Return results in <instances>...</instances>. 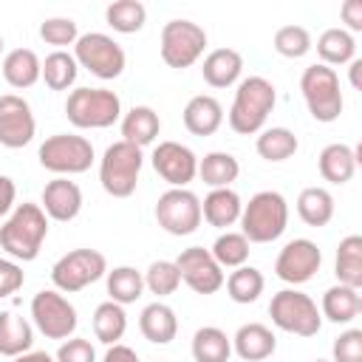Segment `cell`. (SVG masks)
<instances>
[{"instance_id":"1","label":"cell","mask_w":362,"mask_h":362,"mask_svg":"<svg viewBox=\"0 0 362 362\" xmlns=\"http://www.w3.org/2000/svg\"><path fill=\"white\" fill-rule=\"evenodd\" d=\"M48 238V215L42 212L40 204H17L6 223L0 226V246L6 249L8 257L14 260H37L42 243Z\"/></svg>"},{"instance_id":"2","label":"cell","mask_w":362,"mask_h":362,"mask_svg":"<svg viewBox=\"0 0 362 362\" xmlns=\"http://www.w3.org/2000/svg\"><path fill=\"white\" fill-rule=\"evenodd\" d=\"M277 105V90L266 76H246L235 88L229 107V127L238 136H255L263 130L269 113Z\"/></svg>"},{"instance_id":"3","label":"cell","mask_w":362,"mask_h":362,"mask_svg":"<svg viewBox=\"0 0 362 362\" xmlns=\"http://www.w3.org/2000/svg\"><path fill=\"white\" fill-rule=\"evenodd\" d=\"M288 226V201L277 189H260L243 204L240 235L249 243H272Z\"/></svg>"},{"instance_id":"4","label":"cell","mask_w":362,"mask_h":362,"mask_svg":"<svg viewBox=\"0 0 362 362\" xmlns=\"http://www.w3.org/2000/svg\"><path fill=\"white\" fill-rule=\"evenodd\" d=\"M65 116L79 130H105L122 119V99L107 88H74L65 99Z\"/></svg>"},{"instance_id":"5","label":"cell","mask_w":362,"mask_h":362,"mask_svg":"<svg viewBox=\"0 0 362 362\" xmlns=\"http://www.w3.org/2000/svg\"><path fill=\"white\" fill-rule=\"evenodd\" d=\"M141 164H144L141 147H136L130 141H122V139L113 141L99 158V184H102V189L113 198H130L136 192Z\"/></svg>"},{"instance_id":"6","label":"cell","mask_w":362,"mask_h":362,"mask_svg":"<svg viewBox=\"0 0 362 362\" xmlns=\"http://www.w3.org/2000/svg\"><path fill=\"white\" fill-rule=\"evenodd\" d=\"M300 90H303V99H305V107L308 113L322 122V124H331L342 116V107H345V99H342V88H339V76L334 68L322 65V62H314L303 71L300 76Z\"/></svg>"},{"instance_id":"7","label":"cell","mask_w":362,"mask_h":362,"mask_svg":"<svg viewBox=\"0 0 362 362\" xmlns=\"http://www.w3.org/2000/svg\"><path fill=\"white\" fill-rule=\"evenodd\" d=\"M37 158L40 164L54 173V175H79V173H88L96 153H93V144L85 139V136H76V133H54L48 136L40 150H37Z\"/></svg>"},{"instance_id":"8","label":"cell","mask_w":362,"mask_h":362,"mask_svg":"<svg viewBox=\"0 0 362 362\" xmlns=\"http://www.w3.org/2000/svg\"><path fill=\"white\" fill-rule=\"evenodd\" d=\"M269 317L280 331L294 337H314L322 328L317 303L300 288H280L269 303Z\"/></svg>"},{"instance_id":"9","label":"cell","mask_w":362,"mask_h":362,"mask_svg":"<svg viewBox=\"0 0 362 362\" xmlns=\"http://www.w3.org/2000/svg\"><path fill=\"white\" fill-rule=\"evenodd\" d=\"M74 59L79 68L90 71L96 79H105V82L122 76L127 65L124 48L110 34H102V31L79 34V40L74 42Z\"/></svg>"},{"instance_id":"10","label":"cell","mask_w":362,"mask_h":362,"mask_svg":"<svg viewBox=\"0 0 362 362\" xmlns=\"http://www.w3.org/2000/svg\"><path fill=\"white\" fill-rule=\"evenodd\" d=\"M107 274V257L99 249H71L51 266V283L62 294H76Z\"/></svg>"},{"instance_id":"11","label":"cell","mask_w":362,"mask_h":362,"mask_svg":"<svg viewBox=\"0 0 362 362\" xmlns=\"http://www.w3.org/2000/svg\"><path fill=\"white\" fill-rule=\"evenodd\" d=\"M204 48H206V31L198 23H192V20L164 23L158 51H161V59L167 68L184 71V68L195 65L204 57Z\"/></svg>"},{"instance_id":"12","label":"cell","mask_w":362,"mask_h":362,"mask_svg":"<svg viewBox=\"0 0 362 362\" xmlns=\"http://www.w3.org/2000/svg\"><path fill=\"white\" fill-rule=\"evenodd\" d=\"M31 320L45 339H71L79 325L76 308L57 288H42L31 297Z\"/></svg>"},{"instance_id":"13","label":"cell","mask_w":362,"mask_h":362,"mask_svg":"<svg viewBox=\"0 0 362 362\" xmlns=\"http://www.w3.org/2000/svg\"><path fill=\"white\" fill-rule=\"evenodd\" d=\"M156 221L167 235L184 238L201 226V198L187 187H170L156 201Z\"/></svg>"},{"instance_id":"14","label":"cell","mask_w":362,"mask_h":362,"mask_svg":"<svg viewBox=\"0 0 362 362\" xmlns=\"http://www.w3.org/2000/svg\"><path fill=\"white\" fill-rule=\"evenodd\" d=\"M322 266V252L314 240L308 238H294L288 240L280 252H277V260H274V274L288 283L291 288L294 286H303L308 283Z\"/></svg>"},{"instance_id":"15","label":"cell","mask_w":362,"mask_h":362,"mask_svg":"<svg viewBox=\"0 0 362 362\" xmlns=\"http://www.w3.org/2000/svg\"><path fill=\"white\" fill-rule=\"evenodd\" d=\"M175 266L181 272V283H187L195 294H215L223 288V269L215 263V257L209 255V249L204 246H189L181 249V255L175 257Z\"/></svg>"},{"instance_id":"16","label":"cell","mask_w":362,"mask_h":362,"mask_svg":"<svg viewBox=\"0 0 362 362\" xmlns=\"http://www.w3.org/2000/svg\"><path fill=\"white\" fill-rule=\"evenodd\" d=\"M37 133V119L31 105L17 93L0 96V144L8 150L25 147Z\"/></svg>"},{"instance_id":"17","label":"cell","mask_w":362,"mask_h":362,"mask_svg":"<svg viewBox=\"0 0 362 362\" xmlns=\"http://www.w3.org/2000/svg\"><path fill=\"white\" fill-rule=\"evenodd\" d=\"M150 161H153V170L170 187H178V189L192 184L198 175V156L181 141H158Z\"/></svg>"},{"instance_id":"18","label":"cell","mask_w":362,"mask_h":362,"mask_svg":"<svg viewBox=\"0 0 362 362\" xmlns=\"http://www.w3.org/2000/svg\"><path fill=\"white\" fill-rule=\"evenodd\" d=\"M40 206H42V212H45L51 221L68 223V221H74V218L79 215V209H82V189H79L76 181L57 175L54 181H48V184L42 187Z\"/></svg>"},{"instance_id":"19","label":"cell","mask_w":362,"mask_h":362,"mask_svg":"<svg viewBox=\"0 0 362 362\" xmlns=\"http://www.w3.org/2000/svg\"><path fill=\"white\" fill-rule=\"evenodd\" d=\"M277 337L263 322H246L232 337V354H238L243 362H263L274 354Z\"/></svg>"},{"instance_id":"20","label":"cell","mask_w":362,"mask_h":362,"mask_svg":"<svg viewBox=\"0 0 362 362\" xmlns=\"http://www.w3.org/2000/svg\"><path fill=\"white\" fill-rule=\"evenodd\" d=\"M201 74H204V82L209 88H232V85L240 82L243 57L235 48H215V51H209L204 57Z\"/></svg>"},{"instance_id":"21","label":"cell","mask_w":362,"mask_h":362,"mask_svg":"<svg viewBox=\"0 0 362 362\" xmlns=\"http://www.w3.org/2000/svg\"><path fill=\"white\" fill-rule=\"evenodd\" d=\"M119 127H122V141H130L144 150L147 144H153L158 139L161 119L150 105H133L127 113H122Z\"/></svg>"},{"instance_id":"22","label":"cell","mask_w":362,"mask_h":362,"mask_svg":"<svg viewBox=\"0 0 362 362\" xmlns=\"http://www.w3.org/2000/svg\"><path fill=\"white\" fill-rule=\"evenodd\" d=\"M139 331L153 345H170L175 339V334H178V317H175V311L167 303L156 300V303H150V305L141 308V314H139Z\"/></svg>"},{"instance_id":"23","label":"cell","mask_w":362,"mask_h":362,"mask_svg":"<svg viewBox=\"0 0 362 362\" xmlns=\"http://www.w3.org/2000/svg\"><path fill=\"white\" fill-rule=\"evenodd\" d=\"M240 212H243V201L232 187L209 189L201 201V218L215 229H226V226L238 223Z\"/></svg>"},{"instance_id":"24","label":"cell","mask_w":362,"mask_h":362,"mask_svg":"<svg viewBox=\"0 0 362 362\" xmlns=\"http://www.w3.org/2000/svg\"><path fill=\"white\" fill-rule=\"evenodd\" d=\"M181 119H184V127L192 136H212L223 124V107H221V102L215 96L198 93V96H192L187 102Z\"/></svg>"},{"instance_id":"25","label":"cell","mask_w":362,"mask_h":362,"mask_svg":"<svg viewBox=\"0 0 362 362\" xmlns=\"http://www.w3.org/2000/svg\"><path fill=\"white\" fill-rule=\"evenodd\" d=\"M0 71H3V79L11 88L25 90V88H31V85L40 82V76H42V59L31 48H14V51H8L3 57Z\"/></svg>"},{"instance_id":"26","label":"cell","mask_w":362,"mask_h":362,"mask_svg":"<svg viewBox=\"0 0 362 362\" xmlns=\"http://www.w3.org/2000/svg\"><path fill=\"white\" fill-rule=\"evenodd\" d=\"M356 150L342 144V141H334V144H325L320 158H317V167H320V175L328 181V184H348L356 173Z\"/></svg>"},{"instance_id":"27","label":"cell","mask_w":362,"mask_h":362,"mask_svg":"<svg viewBox=\"0 0 362 362\" xmlns=\"http://www.w3.org/2000/svg\"><path fill=\"white\" fill-rule=\"evenodd\" d=\"M362 311V297H359V288H351V286H331L325 288L322 294V303H320V314L328 320V322H337V325H348L359 317Z\"/></svg>"},{"instance_id":"28","label":"cell","mask_w":362,"mask_h":362,"mask_svg":"<svg viewBox=\"0 0 362 362\" xmlns=\"http://www.w3.org/2000/svg\"><path fill=\"white\" fill-rule=\"evenodd\" d=\"M31 345H34L31 322L14 311H0V354L14 359V356L31 351Z\"/></svg>"},{"instance_id":"29","label":"cell","mask_w":362,"mask_h":362,"mask_svg":"<svg viewBox=\"0 0 362 362\" xmlns=\"http://www.w3.org/2000/svg\"><path fill=\"white\" fill-rule=\"evenodd\" d=\"M198 175L209 189H223V187H232V181H238L240 164L232 153L212 150L204 158H198Z\"/></svg>"},{"instance_id":"30","label":"cell","mask_w":362,"mask_h":362,"mask_svg":"<svg viewBox=\"0 0 362 362\" xmlns=\"http://www.w3.org/2000/svg\"><path fill=\"white\" fill-rule=\"evenodd\" d=\"M317 54L322 59V65H348L351 59H356V40L351 31H345L342 25L325 28L317 37Z\"/></svg>"},{"instance_id":"31","label":"cell","mask_w":362,"mask_h":362,"mask_svg":"<svg viewBox=\"0 0 362 362\" xmlns=\"http://www.w3.org/2000/svg\"><path fill=\"white\" fill-rule=\"evenodd\" d=\"M297 215L305 226H325L334 218V195L325 187H305L297 195Z\"/></svg>"},{"instance_id":"32","label":"cell","mask_w":362,"mask_h":362,"mask_svg":"<svg viewBox=\"0 0 362 362\" xmlns=\"http://www.w3.org/2000/svg\"><path fill=\"white\" fill-rule=\"evenodd\" d=\"M334 274L342 286L362 288V238L359 235H345L337 246V260H334Z\"/></svg>"},{"instance_id":"33","label":"cell","mask_w":362,"mask_h":362,"mask_svg":"<svg viewBox=\"0 0 362 362\" xmlns=\"http://www.w3.org/2000/svg\"><path fill=\"white\" fill-rule=\"evenodd\" d=\"M232 356V337L218 325H204L192 334V359L195 362H229Z\"/></svg>"},{"instance_id":"34","label":"cell","mask_w":362,"mask_h":362,"mask_svg":"<svg viewBox=\"0 0 362 362\" xmlns=\"http://www.w3.org/2000/svg\"><path fill=\"white\" fill-rule=\"evenodd\" d=\"M105 286H107V294L113 303L130 305L144 294V274L133 266H116V269H107Z\"/></svg>"},{"instance_id":"35","label":"cell","mask_w":362,"mask_h":362,"mask_svg":"<svg viewBox=\"0 0 362 362\" xmlns=\"http://www.w3.org/2000/svg\"><path fill=\"white\" fill-rule=\"evenodd\" d=\"M297 147H300V141L288 127H263L257 133V141H255L257 156L272 161V164H280V161L291 158L297 153Z\"/></svg>"},{"instance_id":"36","label":"cell","mask_w":362,"mask_h":362,"mask_svg":"<svg viewBox=\"0 0 362 362\" xmlns=\"http://www.w3.org/2000/svg\"><path fill=\"white\" fill-rule=\"evenodd\" d=\"M223 286H226V294H229L232 303L249 305V303H255V300L263 294L266 277H263V272L255 269V266H238V269L223 280Z\"/></svg>"},{"instance_id":"37","label":"cell","mask_w":362,"mask_h":362,"mask_svg":"<svg viewBox=\"0 0 362 362\" xmlns=\"http://www.w3.org/2000/svg\"><path fill=\"white\" fill-rule=\"evenodd\" d=\"M127 331V314H124V305L113 303V300H105L96 305L93 311V334L99 342L105 345H116Z\"/></svg>"},{"instance_id":"38","label":"cell","mask_w":362,"mask_h":362,"mask_svg":"<svg viewBox=\"0 0 362 362\" xmlns=\"http://www.w3.org/2000/svg\"><path fill=\"white\" fill-rule=\"evenodd\" d=\"M76 74H79V65H76L74 54H68V51H51L42 59V76L40 79H45V85L51 90H68V88H74Z\"/></svg>"},{"instance_id":"39","label":"cell","mask_w":362,"mask_h":362,"mask_svg":"<svg viewBox=\"0 0 362 362\" xmlns=\"http://www.w3.org/2000/svg\"><path fill=\"white\" fill-rule=\"evenodd\" d=\"M105 20L119 34H136L147 23V8L139 0H116L105 8Z\"/></svg>"},{"instance_id":"40","label":"cell","mask_w":362,"mask_h":362,"mask_svg":"<svg viewBox=\"0 0 362 362\" xmlns=\"http://www.w3.org/2000/svg\"><path fill=\"white\" fill-rule=\"evenodd\" d=\"M249 240L240 235V232H221L209 249V255L215 257V263L221 269H238V266H246L249 260Z\"/></svg>"},{"instance_id":"41","label":"cell","mask_w":362,"mask_h":362,"mask_svg":"<svg viewBox=\"0 0 362 362\" xmlns=\"http://www.w3.org/2000/svg\"><path fill=\"white\" fill-rule=\"evenodd\" d=\"M274 51L280 54V57H286V59H300V57H305L311 48H314V40H311V31L305 28V25H297V23H291V25H280L277 31H274Z\"/></svg>"},{"instance_id":"42","label":"cell","mask_w":362,"mask_h":362,"mask_svg":"<svg viewBox=\"0 0 362 362\" xmlns=\"http://www.w3.org/2000/svg\"><path fill=\"white\" fill-rule=\"evenodd\" d=\"M178 286H181V272H178L175 260H153L147 266V272H144V288L150 294H156L158 300L175 294Z\"/></svg>"},{"instance_id":"43","label":"cell","mask_w":362,"mask_h":362,"mask_svg":"<svg viewBox=\"0 0 362 362\" xmlns=\"http://www.w3.org/2000/svg\"><path fill=\"white\" fill-rule=\"evenodd\" d=\"M40 37L48 45H57V51H62L65 45H74L79 40V28H76V20L71 17H48L40 23Z\"/></svg>"},{"instance_id":"44","label":"cell","mask_w":362,"mask_h":362,"mask_svg":"<svg viewBox=\"0 0 362 362\" xmlns=\"http://www.w3.org/2000/svg\"><path fill=\"white\" fill-rule=\"evenodd\" d=\"M331 362H362V331L348 328L331 345Z\"/></svg>"},{"instance_id":"45","label":"cell","mask_w":362,"mask_h":362,"mask_svg":"<svg viewBox=\"0 0 362 362\" xmlns=\"http://www.w3.org/2000/svg\"><path fill=\"white\" fill-rule=\"evenodd\" d=\"M54 359L57 362H96V348L85 337H71V339H62Z\"/></svg>"},{"instance_id":"46","label":"cell","mask_w":362,"mask_h":362,"mask_svg":"<svg viewBox=\"0 0 362 362\" xmlns=\"http://www.w3.org/2000/svg\"><path fill=\"white\" fill-rule=\"evenodd\" d=\"M23 283H25V274H23L20 263L0 257V300L3 297H11L14 291H20Z\"/></svg>"},{"instance_id":"47","label":"cell","mask_w":362,"mask_h":362,"mask_svg":"<svg viewBox=\"0 0 362 362\" xmlns=\"http://www.w3.org/2000/svg\"><path fill=\"white\" fill-rule=\"evenodd\" d=\"M339 17L342 23L348 25L345 31H362V0H345L342 8H339Z\"/></svg>"},{"instance_id":"48","label":"cell","mask_w":362,"mask_h":362,"mask_svg":"<svg viewBox=\"0 0 362 362\" xmlns=\"http://www.w3.org/2000/svg\"><path fill=\"white\" fill-rule=\"evenodd\" d=\"M14 201H17V184L8 175H0V218L17 206Z\"/></svg>"},{"instance_id":"49","label":"cell","mask_w":362,"mask_h":362,"mask_svg":"<svg viewBox=\"0 0 362 362\" xmlns=\"http://www.w3.org/2000/svg\"><path fill=\"white\" fill-rule=\"evenodd\" d=\"M99 362H141V359L130 345L116 342V345H107V351H105V356Z\"/></svg>"},{"instance_id":"50","label":"cell","mask_w":362,"mask_h":362,"mask_svg":"<svg viewBox=\"0 0 362 362\" xmlns=\"http://www.w3.org/2000/svg\"><path fill=\"white\" fill-rule=\"evenodd\" d=\"M11 362H57V359L51 354H45V351H25V354L14 356Z\"/></svg>"},{"instance_id":"51","label":"cell","mask_w":362,"mask_h":362,"mask_svg":"<svg viewBox=\"0 0 362 362\" xmlns=\"http://www.w3.org/2000/svg\"><path fill=\"white\" fill-rule=\"evenodd\" d=\"M359 71H362V59H351V62H348V74H351V85H354V90H362Z\"/></svg>"},{"instance_id":"52","label":"cell","mask_w":362,"mask_h":362,"mask_svg":"<svg viewBox=\"0 0 362 362\" xmlns=\"http://www.w3.org/2000/svg\"><path fill=\"white\" fill-rule=\"evenodd\" d=\"M3 45H6V42H3V37H0V54H3Z\"/></svg>"},{"instance_id":"53","label":"cell","mask_w":362,"mask_h":362,"mask_svg":"<svg viewBox=\"0 0 362 362\" xmlns=\"http://www.w3.org/2000/svg\"><path fill=\"white\" fill-rule=\"evenodd\" d=\"M314 362H328V359H314Z\"/></svg>"}]
</instances>
